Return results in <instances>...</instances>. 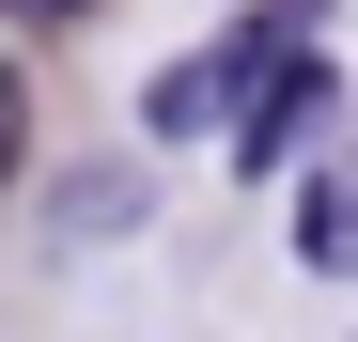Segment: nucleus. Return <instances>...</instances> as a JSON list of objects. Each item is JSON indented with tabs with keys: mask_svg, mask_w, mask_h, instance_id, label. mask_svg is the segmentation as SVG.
I'll list each match as a JSON object with an SVG mask.
<instances>
[{
	"mask_svg": "<svg viewBox=\"0 0 358 342\" xmlns=\"http://www.w3.org/2000/svg\"><path fill=\"white\" fill-rule=\"evenodd\" d=\"M296 265H327V280H358V171H327V187L296 202Z\"/></svg>",
	"mask_w": 358,
	"mask_h": 342,
	"instance_id": "f03ea898",
	"label": "nucleus"
},
{
	"mask_svg": "<svg viewBox=\"0 0 358 342\" xmlns=\"http://www.w3.org/2000/svg\"><path fill=\"white\" fill-rule=\"evenodd\" d=\"M16 125H31V109H16V63H0V187H16Z\"/></svg>",
	"mask_w": 358,
	"mask_h": 342,
	"instance_id": "7ed1b4c3",
	"label": "nucleus"
},
{
	"mask_svg": "<svg viewBox=\"0 0 358 342\" xmlns=\"http://www.w3.org/2000/svg\"><path fill=\"white\" fill-rule=\"evenodd\" d=\"M312 125H327V63H280V78H265L250 109H234V171L265 187V171H280L296 140H312Z\"/></svg>",
	"mask_w": 358,
	"mask_h": 342,
	"instance_id": "f257e3e1",
	"label": "nucleus"
},
{
	"mask_svg": "<svg viewBox=\"0 0 358 342\" xmlns=\"http://www.w3.org/2000/svg\"><path fill=\"white\" fill-rule=\"evenodd\" d=\"M16 16H94V0H16Z\"/></svg>",
	"mask_w": 358,
	"mask_h": 342,
	"instance_id": "20e7f679",
	"label": "nucleus"
}]
</instances>
